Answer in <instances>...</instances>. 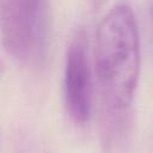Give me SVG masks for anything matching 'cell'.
Listing matches in <instances>:
<instances>
[{"mask_svg": "<svg viewBox=\"0 0 153 153\" xmlns=\"http://www.w3.org/2000/svg\"><path fill=\"white\" fill-rule=\"evenodd\" d=\"M140 65V36L135 14L127 4H118L100 20L94 42V71L103 105L111 121L105 139L108 143L115 139V126L130 109Z\"/></svg>", "mask_w": 153, "mask_h": 153, "instance_id": "6da1fadb", "label": "cell"}, {"mask_svg": "<svg viewBox=\"0 0 153 153\" xmlns=\"http://www.w3.org/2000/svg\"><path fill=\"white\" fill-rule=\"evenodd\" d=\"M1 42L5 51L24 66L41 65L47 54V0H0Z\"/></svg>", "mask_w": 153, "mask_h": 153, "instance_id": "7a4b0ae2", "label": "cell"}, {"mask_svg": "<svg viewBox=\"0 0 153 153\" xmlns=\"http://www.w3.org/2000/svg\"><path fill=\"white\" fill-rule=\"evenodd\" d=\"M63 98L66 110L73 122L84 124L90 120L93 85L87 44L81 35L73 39L66 54Z\"/></svg>", "mask_w": 153, "mask_h": 153, "instance_id": "3957f363", "label": "cell"}]
</instances>
